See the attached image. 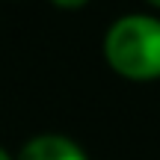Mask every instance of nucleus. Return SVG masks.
<instances>
[{
	"mask_svg": "<svg viewBox=\"0 0 160 160\" xmlns=\"http://www.w3.org/2000/svg\"><path fill=\"white\" fill-rule=\"evenodd\" d=\"M15 160H89L71 137L62 133H39L21 145Z\"/></svg>",
	"mask_w": 160,
	"mask_h": 160,
	"instance_id": "2",
	"label": "nucleus"
},
{
	"mask_svg": "<svg viewBox=\"0 0 160 160\" xmlns=\"http://www.w3.org/2000/svg\"><path fill=\"white\" fill-rule=\"evenodd\" d=\"M145 3H151L154 9H160V0H145Z\"/></svg>",
	"mask_w": 160,
	"mask_h": 160,
	"instance_id": "5",
	"label": "nucleus"
},
{
	"mask_svg": "<svg viewBox=\"0 0 160 160\" xmlns=\"http://www.w3.org/2000/svg\"><path fill=\"white\" fill-rule=\"evenodd\" d=\"M0 160H15V157H9V154H6L3 148H0Z\"/></svg>",
	"mask_w": 160,
	"mask_h": 160,
	"instance_id": "4",
	"label": "nucleus"
},
{
	"mask_svg": "<svg viewBox=\"0 0 160 160\" xmlns=\"http://www.w3.org/2000/svg\"><path fill=\"white\" fill-rule=\"evenodd\" d=\"M51 3L57 6V9H83L89 0H51Z\"/></svg>",
	"mask_w": 160,
	"mask_h": 160,
	"instance_id": "3",
	"label": "nucleus"
},
{
	"mask_svg": "<svg viewBox=\"0 0 160 160\" xmlns=\"http://www.w3.org/2000/svg\"><path fill=\"white\" fill-rule=\"evenodd\" d=\"M104 59L125 80H160V18L142 12L116 18L104 36Z\"/></svg>",
	"mask_w": 160,
	"mask_h": 160,
	"instance_id": "1",
	"label": "nucleus"
}]
</instances>
